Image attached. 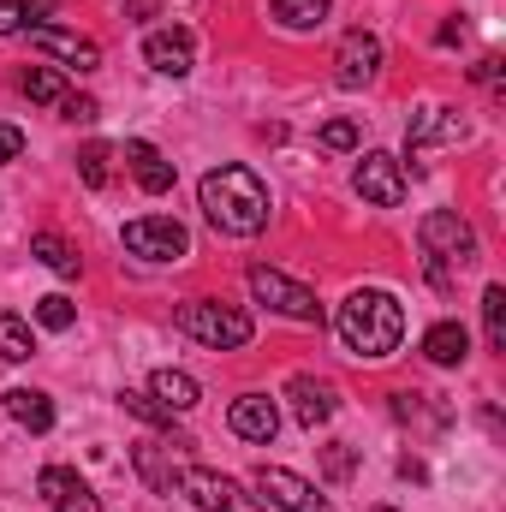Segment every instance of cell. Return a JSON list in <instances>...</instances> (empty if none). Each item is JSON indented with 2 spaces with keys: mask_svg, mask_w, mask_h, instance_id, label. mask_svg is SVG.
<instances>
[{
  "mask_svg": "<svg viewBox=\"0 0 506 512\" xmlns=\"http://www.w3.org/2000/svg\"><path fill=\"white\" fill-rule=\"evenodd\" d=\"M197 203H203L209 227L227 233V239H256L268 227V185L256 179L251 167H215V173H203Z\"/></svg>",
  "mask_w": 506,
  "mask_h": 512,
  "instance_id": "cell-1",
  "label": "cell"
},
{
  "mask_svg": "<svg viewBox=\"0 0 506 512\" xmlns=\"http://www.w3.org/2000/svg\"><path fill=\"white\" fill-rule=\"evenodd\" d=\"M334 328H340V346H346L352 358L381 364V358H393L399 340H405V310H399L393 292H381V286H358V292L340 304Z\"/></svg>",
  "mask_w": 506,
  "mask_h": 512,
  "instance_id": "cell-2",
  "label": "cell"
},
{
  "mask_svg": "<svg viewBox=\"0 0 506 512\" xmlns=\"http://www.w3.org/2000/svg\"><path fill=\"white\" fill-rule=\"evenodd\" d=\"M179 328H185L197 346H209V352H239V346H251V334H256L245 310L215 304V298H191V304H179Z\"/></svg>",
  "mask_w": 506,
  "mask_h": 512,
  "instance_id": "cell-3",
  "label": "cell"
},
{
  "mask_svg": "<svg viewBox=\"0 0 506 512\" xmlns=\"http://www.w3.org/2000/svg\"><path fill=\"white\" fill-rule=\"evenodd\" d=\"M173 489L203 512H262V495H251L245 483H233V477H221V471H209V465H179Z\"/></svg>",
  "mask_w": 506,
  "mask_h": 512,
  "instance_id": "cell-4",
  "label": "cell"
},
{
  "mask_svg": "<svg viewBox=\"0 0 506 512\" xmlns=\"http://www.w3.org/2000/svg\"><path fill=\"white\" fill-rule=\"evenodd\" d=\"M126 251L143 256V262H179L191 256V233L173 221V215H143V221H126Z\"/></svg>",
  "mask_w": 506,
  "mask_h": 512,
  "instance_id": "cell-5",
  "label": "cell"
},
{
  "mask_svg": "<svg viewBox=\"0 0 506 512\" xmlns=\"http://www.w3.org/2000/svg\"><path fill=\"white\" fill-rule=\"evenodd\" d=\"M417 239H423V251L435 256V262H471L477 256V233H471V221L459 209H429L423 227H417Z\"/></svg>",
  "mask_w": 506,
  "mask_h": 512,
  "instance_id": "cell-6",
  "label": "cell"
},
{
  "mask_svg": "<svg viewBox=\"0 0 506 512\" xmlns=\"http://www.w3.org/2000/svg\"><path fill=\"white\" fill-rule=\"evenodd\" d=\"M251 292H256V304H268V310H280V316H292V322H322L316 292L298 286V280H286L280 268H251Z\"/></svg>",
  "mask_w": 506,
  "mask_h": 512,
  "instance_id": "cell-7",
  "label": "cell"
},
{
  "mask_svg": "<svg viewBox=\"0 0 506 512\" xmlns=\"http://www.w3.org/2000/svg\"><path fill=\"white\" fill-rule=\"evenodd\" d=\"M352 185H358V197L364 203H376V209H399L405 203V161L399 155H387V149H370L364 161H358V173H352Z\"/></svg>",
  "mask_w": 506,
  "mask_h": 512,
  "instance_id": "cell-8",
  "label": "cell"
},
{
  "mask_svg": "<svg viewBox=\"0 0 506 512\" xmlns=\"http://www.w3.org/2000/svg\"><path fill=\"white\" fill-rule=\"evenodd\" d=\"M376 72H381V42L370 30H346L340 48H334V84L364 90V84H376Z\"/></svg>",
  "mask_w": 506,
  "mask_h": 512,
  "instance_id": "cell-9",
  "label": "cell"
},
{
  "mask_svg": "<svg viewBox=\"0 0 506 512\" xmlns=\"http://www.w3.org/2000/svg\"><path fill=\"white\" fill-rule=\"evenodd\" d=\"M30 48H42L66 72H96L102 66V48L90 36H78V30H60V24H30Z\"/></svg>",
  "mask_w": 506,
  "mask_h": 512,
  "instance_id": "cell-10",
  "label": "cell"
},
{
  "mask_svg": "<svg viewBox=\"0 0 506 512\" xmlns=\"http://www.w3.org/2000/svg\"><path fill=\"white\" fill-rule=\"evenodd\" d=\"M256 489H262L280 512H334L298 471H280V465H262V471H256Z\"/></svg>",
  "mask_w": 506,
  "mask_h": 512,
  "instance_id": "cell-11",
  "label": "cell"
},
{
  "mask_svg": "<svg viewBox=\"0 0 506 512\" xmlns=\"http://www.w3.org/2000/svg\"><path fill=\"white\" fill-rule=\"evenodd\" d=\"M143 60H149V72H161V78H185V72L197 66V42H191V30H149Z\"/></svg>",
  "mask_w": 506,
  "mask_h": 512,
  "instance_id": "cell-12",
  "label": "cell"
},
{
  "mask_svg": "<svg viewBox=\"0 0 506 512\" xmlns=\"http://www.w3.org/2000/svg\"><path fill=\"white\" fill-rule=\"evenodd\" d=\"M227 429H233L239 441L268 447V441H274V429H280V405H274L268 393H245V399H233V411H227Z\"/></svg>",
  "mask_w": 506,
  "mask_h": 512,
  "instance_id": "cell-13",
  "label": "cell"
},
{
  "mask_svg": "<svg viewBox=\"0 0 506 512\" xmlns=\"http://www.w3.org/2000/svg\"><path fill=\"white\" fill-rule=\"evenodd\" d=\"M471 126L453 114V108H423V114H411V126H405V149L411 155H423V149H435V143H465Z\"/></svg>",
  "mask_w": 506,
  "mask_h": 512,
  "instance_id": "cell-14",
  "label": "cell"
},
{
  "mask_svg": "<svg viewBox=\"0 0 506 512\" xmlns=\"http://www.w3.org/2000/svg\"><path fill=\"white\" fill-rule=\"evenodd\" d=\"M286 399H292V417L304 423V429H322L340 405H334V387L328 382H316V376H292L286 382Z\"/></svg>",
  "mask_w": 506,
  "mask_h": 512,
  "instance_id": "cell-15",
  "label": "cell"
},
{
  "mask_svg": "<svg viewBox=\"0 0 506 512\" xmlns=\"http://www.w3.org/2000/svg\"><path fill=\"white\" fill-rule=\"evenodd\" d=\"M0 405H6V417H12L18 429H30V435H48V429H54V399H48L42 387H6Z\"/></svg>",
  "mask_w": 506,
  "mask_h": 512,
  "instance_id": "cell-16",
  "label": "cell"
},
{
  "mask_svg": "<svg viewBox=\"0 0 506 512\" xmlns=\"http://www.w3.org/2000/svg\"><path fill=\"white\" fill-rule=\"evenodd\" d=\"M423 358H429L435 370H459V364L471 358V328H465V322H435V328L423 334Z\"/></svg>",
  "mask_w": 506,
  "mask_h": 512,
  "instance_id": "cell-17",
  "label": "cell"
},
{
  "mask_svg": "<svg viewBox=\"0 0 506 512\" xmlns=\"http://www.w3.org/2000/svg\"><path fill=\"white\" fill-rule=\"evenodd\" d=\"M126 161H131V173H137V185H143L149 197H167V191H173V161H167L155 143L131 137V143H126Z\"/></svg>",
  "mask_w": 506,
  "mask_h": 512,
  "instance_id": "cell-18",
  "label": "cell"
},
{
  "mask_svg": "<svg viewBox=\"0 0 506 512\" xmlns=\"http://www.w3.org/2000/svg\"><path fill=\"white\" fill-rule=\"evenodd\" d=\"M149 393H155V399H161L173 417H179V411H191V405L203 399L197 376H185V370H155V376H149Z\"/></svg>",
  "mask_w": 506,
  "mask_h": 512,
  "instance_id": "cell-19",
  "label": "cell"
},
{
  "mask_svg": "<svg viewBox=\"0 0 506 512\" xmlns=\"http://www.w3.org/2000/svg\"><path fill=\"white\" fill-rule=\"evenodd\" d=\"M30 256H36L42 268H54L60 280H78V274H84V256L72 251L60 233H36V239H30Z\"/></svg>",
  "mask_w": 506,
  "mask_h": 512,
  "instance_id": "cell-20",
  "label": "cell"
},
{
  "mask_svg": "<svg viewBox=\"0 0 506 512\" xmlns=\"http://www.w3.org/2000/svg\"><path fill=\"white\" fill-rule=\"evenodd\" d=\"M0 358H6V364H30V358H36V334H30V322L12 316V310H0Z\"/></svg>",
  "mask_w": 506,
  "mask_h": 512,
  "instance_id": "cell-21",
  "label": "cell"
},
{
  "mask_svg": "<svg viewBox=\"0 0 506 512\" xmlns=\"http://www.w3.org/2000/svg\"><path fill=\"white\" fill-rule=\"evenodd\" d=\"M268 12L286 24V30H316L328 18V0H268Z\"/></svg>",
  "mask_w": 506,
  "mask_h": 512,
  "instance_id": "cell-22",
  "label": "cell"
},
{
  "mask_svg": "<svg viewBox=\"0 0 506 512\" xmlns=\"http://www.w3.org/2000/svg\"><path fill=\"white\" fill-rule=\"evenodd\" d=\"M24 96L42 102V108H60V102H66V78H60L54 66H30V72H24Z\"/></svg>",
  "mask_w": 506,
  "mask_h": 512,
  "instance_id": "cell-23",
  "label": "cell"
},
{
  "mask_svg": "<svg viewBox=\"0 0 506 512\" xmlns=\"http://www.w3.org/2000/svg\"><path fill=\"white\" fill-rule=\"evenodd\" d=\"M120 405H126L131 417H143L149 429H167V435H173V411H167L155 393H131V387H126V393H120Z\"/></svg>",
  "mask_w": 506,
  "mask_h": 512,
  "instance_id": "cell-24",
  "label": "cell"
},
{
  "mask_svg": "<svg viewBox=\"0 0 506 512\" xmlns=\"http://www.w3.org/2000/svg\"><path fill=\"white\" fill-rule=\"evenodd\" d=\"M483 328H489V346L506 352V286H483Z\"/></svg>",
  "mask_w": 506,
  "mask_h": 512,
  "instance_id": "cell-25",
  "label": "cell"
},
{
  "mask_svg": "<svg viewBox=\"0 0 506 512\" xmlns=\"http://www.w3.org/2000/svg\"><path fill=\"white\" fill-rule=\"evenodd\" d=\"M36 322H42L48 334H66V328L78 322V310H72L66 292H48V298H36Z\"/></svg>",
  "mask_w": 506,
  "mask_h": 512,
  "instance_id": "cell-26",
  "label": "cell"
},
{
  "mask_svg": "<svg viewBox=\"0 0 506 512\" xmlns=\"http://www.w3.org/2000/svg\"><path fill=\"white\" fill-rule=\"evenodd\" d=\"M131 459H137V471H143V477H149L161 495H173V477H179V465H161L155 441H137V453H131Z\"/></svg>",
  "mask_w": 506,
  "mask_h": 512,
  "instance_id": "cell-27",
  "label": "cell"
},
{
  "mask_svg": "<svg viewBox=\"0 0 506 512\" xmlns=\"http://www.w3.org/2000/svg\"><path fill=\"white\" fill-rule=\"evenodd\" d=\"M108 161H114V149H108V143H90V149L78 155V179H84L90 191H102V185H108Z\"/></svg>",
  "mask_w": 506,
  "mask_h": 512,
  "instance_id": "cell-28",
  "label": "cell"
},
{
  "mask_svg": "<svg viewBox=\"0 0 506 512\" xmlns=\"http://www.w3.org/2000/svg\"><path fill=\"white\" fill-rule=\"evenodd\" d=\"M316 143L334 149V155H352V149L364 143V131H358V120H328V126L316 131Z\"/></svg>",
  "mask_w": 506,
  "mask_h": 512,
  "instance_id": "cell-29",
  "label": "cell"
},
{
  "mask_svg": "<svg viewBox=\"0 0 506 512\" xmlns=\"http://www.w3.org/2000/svg\"><path fill=\"white\" fill-rule=\"evenodd\" d=\"M36 489H42V501L54 507L60 495H72V489H78V471H66V465H48V471L36 477Z\"/></svg>",
  "mask_w": 506,
  "mask_h": 512,
  "instance_id": "cell-30",
  "label": "cell"
},
{
  "mask_svg": "<svg viewBox=\"0 0 506 512\" xmlns=\"http://www.w3.org/2000/svg\"><path fill=\"white\" fill-rule=\"evenodd\" d=\"M322 465H328V477H334V483H346V477H352V465H358V453H352L346 441H334V447L322 453Z\"/></svg>",
  "mask_w": 506,
  "mask_h": 512,
  "instance_id": "cell-31",
  "label": "cell"
},
{
  "mask_svg": "<svg viewBox=\"0 0 506 512\" xmlns=\"http://www.w3.org/2000/svg\"><path fill=\"white\" fill-rule=\"evenodd\" d=\"M96 114H102V108H96L90 96H66V102H60V120H72V126H90Z\"/></svg>",
  "mask_w": 506,
  "mask_h": 512,
  "instance_id": "cell-32",
  "label": "cell"
},
{
  "mask_svg": "<svg viewBox=\"0 0 506 512\" xmlns=\"http://www.w3.org/2000/svg\"><path fill=\"white\" fill-rule=\"evenodd\" d=\"M501 54H483V60H477V66H471V78H477V84H483V90H501Z\"/></svg>",
  "mask_w": 506,
  "mask_h": 512,
  "instance_id": "cell-33",
  "label": "cell"
},
{
  "mask_svg": "<svg viewBox=\"0 0 506 512\" xmlns=\"http://www.w3.org/2000/svg\"><path fill=\"white\" fill-rule=\"evenodd\" d=\"M54 512H102V501H96V495H90V489L78 483L72 495H60V501H54Z\"/></svg>",
  "mask_w": 506,
  "mask_h": 512,
  "instance_id": "cell-34",
  "label": "cell"
},
{
  "mask_svg": "<svg viewBox=\"0 0 506 512\" xmlns=\"http://www.w3.org/2000/svg\"><path fill=\"white\" fill-rule=\"evenodd\" d=\"M18 155H24V131L0 126V167H6V161H18Z\"/></svg>",
  "mask_w": 506,
  "mask_h": 512,
  "instance_id": "cell-35",
  "label": "cell"
},
{
  "mask_svg": "<svg viewBox=\"0 0 506 512\" xmlns=\"http://www.w3.org/2000/svg\"><path fill=\"white\" fill-rule=\"evenodd\" d=\"M24 30V6L18 0H0V36H18Z\"/></svg>",
  "mask_w": 506,
  "mask_h": 512,
  "instance_id": "cell-36",
  "label": "cell"
},
{
  "mask_svg": "<svg viewBox=\"0 0 506 512\" xmlns=\"http://www.w3.org/2000/svg\"><path fill=\"white\" fill-rule=\"evenodd\" d=\"M18 6H24V18H36V24H42V18H54V12H60V0H18Z\"/></svg>",
  "mask_w": 506,
  "mask_h": 512,
  "instance_id": "cell-37",
  "label": "cell"
},
{
  "mask_svg": "<svg viewBox=\"0 0 506 512\" xmlns=\"http://www.w3.org/2000/svg\"><path fill=\"white\" fill-rule=\"evenodd\" d=\"M459 36H465V24H459V18H447V24H441V36H435V42H441V48H453V42H459Z\"/></svg>",
  "mask_w": 506,
  "mask_h": 512,
  "instance_id": "cell-38",
  "label": "cell"
},
{
  "mask_svg": "<svg viewBox=\"0 0 506 512\" xmlns=\"http://www.w3.org/2000/svg\"><path fill=\"white\" fill-rule=\"evenodd\" d=\"M370 512H393V507H370Z\"/></svg>",
  "mask_w": 506,
  "mask_h": 512,
  "instance_id": "cell-39",
  "label": "cell"
}]
</instances>
